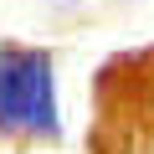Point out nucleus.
I'll use <instances>...</instances> for the list:
<instances>
[{
    "instance_id": "1",
    "label": "nucleus",
    "mask_w": 154,
    "mask_h": 154,
    "mask_svg": "<svg viewBox=\"0 0 154 154\" xmlns=\"http://www.w3.org/2000/svg\"><path fill=\"white\" fill-rule=\"evenodd\" d=\"M0 128L57 134V82L51 57L31 46H0Z\"/></svg>"
}]
</instances>
